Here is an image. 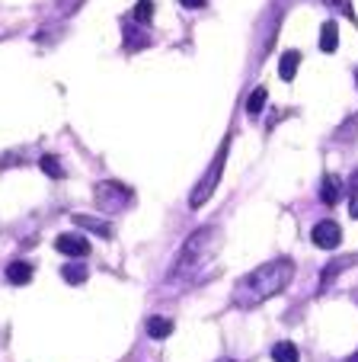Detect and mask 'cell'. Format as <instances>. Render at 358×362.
Listing matches in <instances>:
<instances>
[{
	"label": "cell",
	"mask_w": 358,
	"mask_h": 362,
	"mask_svg": "<svg viewBox=\"0 0 358 362\" xmlns=\"http://www.w3.org/2000/svg\"><path fill=\"white\" fill-rule=\"evenodd\" d=\"M131 23L148 29L150 23H154V0H138L135 10H131Z\"/></svg>",
	"instance_id": "14"
},
{
	"label": "cell",
	"mask_w": 358,
	"mask_h": 362,
	"mask_svg": "<svg viewBox=\"0 0 358 362\" xmlns=\"http://www.w3.org/2000/svg\"><path fill=\"white\" fill-rule=\"evenodd\" d=\"M230 141H234V138H230V135H224V141L217 144V154H215V158H211V164H208V170H205V177L198 180V183H196V189L189 192V209H202V205L208 202L211 196H215L217 183H221V177H224V164H227Z\"/></svg>",
	"instance_id": "3"
},
{
	"label": "cell",
	"mask_w": 358,
	"mask_h": 362,
	"mask_svg": "<svg viewBox=\"0 0 358 362\" xmlns=\"http://www.w3.org/2000/svg\"><path fill=\"white\" fill-rule=\"evenodd\" d=\"M217 362H234V359H217Z\"/></svg>",
	"instance_id": "27"
},
{
	"label": "cell",
	"mask_w": 358,
	"mask_h": 362,
	"mask_svg": "<svg viewBox=\"0 0 358 362\" xmlns=\"http://www.w3.org/2000/svg\"><path fill=\"white\" fill-rule=\"evenodd\" d=\"M349 362H358V353H355V356H352V359H349Z\"/></svg>",
	"instance_id": "26"
},
{
	"label": "cell",
	"mask_w": 358,
	"mask_h": 362,
	"mask_svg": "<svg viewBox=\"0 0 358 362\" xmlns=\"http://www.w3.org/2000/svg\"><path fill=\"white\" fill-rule=\"evenodd\" d=\"M323 4H326V7H333V10H339V13H345V20L358 23L355 10H352V0H323Z\"/></svg>",
	"instance_id": "20"
},
{
	"label": "cell",
	"mask_w": 358,
	"mask_h": 362,
	"mask_svg": "<svg viewBox=\"0 0 358 362\" xmlns=\"http://www.w3.org/2000/svg\"><path fill=\"white\" fill-rule=\"evenodd\" d=\"M336 48H339V26H336V20H326L320 26V52L333 55Z\"/></svg>",
	"instance_id": "11"
},
{
	"label": "cell",
	"mask_w": 358,
	"mask_h": 362,
	"mask_svg": "<svg viewBox=\"0 0 358 362\" xmlns=\"http://www.w3.org/2000/svg\"><path fill=\"white\" fill-rule=\"evenodd\" d=\"M272 359L275 362H301V356H297V346L291 340H282L272 346Z\"/></svg>",
	"instance_id": "17"
},
{
	"label": "cell",
	"mask_w": 358,
	"mask_h": 362,
	"mask_svg": "<svg viewBox=\"0 0 358 362\" xmlns=\"http://www.w3.org/2000/svg\"><path fill=\"white\" fill-rule=\"evenodd\" d=\"M71 221H74L77 228H83V231L100 234V238H112V228H109L102 218H93V215H71Z\"/></svg>",
	"instance_id": "10"
},
{
	"label": "cell",
	"mask_w": 358,
	"mask_h": 362,
	"mask_svg": "<svg viewBox=\"0 0 358 362\" xmlns=\"http://www.w3.org/2000/svg\"><path fill=\"white\" fill-rule=\"evenodd\" d=\"M7 282H10V286H29V282H32V263L13 260L7 267Z\"/></svg>",
	"instance_id": "9"
},
{
	"label": "cell",
	"mask_w": 358,
	"mask_h": 362,
	"mask_svg": "<svg viewBox=\"0 0 358 362\" xmlns=\"http://www.w3.org/2000/svg\"><path fill=\"white\" fill-rule=\"evenodd\" d=\"M355 132H358V116H352V119H345L342 129H336V141H349Z\"/></svg>",
	"instance_id": "21"
},
{
	"label": "cell",
	"mask_w": 358,
	"mask_h": 362,
	"mask_svg": "<svg viewBox=\"0 0 358 362\" xmlns=\"http://www.w3.org/2000/svg\"><path fill=\"white\" fill-rule=\"evenodd\" d=\"M179 4H183V7H189V10H202L208 0H179Z\"/></svg>",
	"instance_id": "23"
},
{
	"label": "cell",
	"mask_w": 358,
	"mask_h": 362,
	"mask_svg": "<svg viewBox=\"0 0 358 362\" xmlns=\"http://www.w3.org/2000/svg\"><path fill=\"white\" fill-rule=\"evenodd\" d=\"M349 189H352V196H358V170L349 177Z\"/></svg>",
	"instance_id": "24"
},
{
	"label": "cell",
	"mask_w": 358,
	"mask_h": 362,
	"mask_svg": "<svg viewBox=\"0 0 358 362\" xmlns=\"http://www.w3.org/2000/svg\"><path fill=\"white\" fill-rule=\"evenodd\" d=\"M54 250L64 253V257H74V260H83V257H90V240L77 231H64L54 238Z\"/></svg>",
	"instance_id": "5"
},
{
	"label": "cell",
	"mask_w": 358,
	"mask_h": 362,
	"mask_svg": "<svg viewBox=\"0 0 358 362\" xmlns=\"http://www.w3.org/2000/svg\"><path fill=\"white\" fill-rule=\"evenodd\" d=\"M355 83H358V74H355Z\"/></svg>",
	"instance_id": "28"
},
{
	"label": "cell",
	"mask_w": 358,
	"mask_h": 362,
	"mask_svg": "<svg viewBox=\"0 0 358 362\" xmlns=\"http://www.w3.org/2000/svg\"><path fill=\"white\" fill-rule=\"evenodd\" d=\"M265 96H269V93H265V87H256L250 96H246V116L256 119L259 112L265 110Z\"/></svg>",
	"instance_id": "18"
},
{
	"label": "cell",
	"mask_w": 358,
	"mask_h": 362,
	"mask_svg": "<svg viewBox=\"0 0 358 362\" xmlns=\"http://www.w3.org/2000/svg\"><path fill=\"white\" fill-rule=\"evenodd\" d=\"M349 215H352V218H358V196H352V202H349Z\"/></svg>",
	"instance_id": "25"
},
{
	"label": "cell",
	"mask_w": 358,
	"mask_h": 362,
	"mask_svg": "<svg viewBox=\"0 0 358 362\" xmlns=\"http://www.w3.org/2000/svg\"><path fill=\"white\" fill-rule=\"evenodd\" d=\"M217 247H221V228L208 225V228L192 231L189 238H186L179 257H176L173 269H169V279H186V276L198 273V269H202L205 263H208L211 257L217 253Z\"/></svg>",
	"instance_id": "2"
},
{
	"label": "cell",
	"mask_w": 358,
	"mask_h": 362,
	"mask_svg": "<svg viewBox=\"0 0 358 362\" xmlns=\"http://www.w3.org/2000/svg\"><path fill=\"white\" fill-rule=\"evenodd\" d=\"M125 48H129V52H141V48H148L150 45V35H148V29L144 26H138V23H125Z\"/></svg>",
	"instance_id": "8"
},
{
	"label": "cell",
	"mask_w": 358,
	"mask_h": 362,
	"mask_svg": "<svg viewBox=\"0 0 358 362\" xmlns=\"http://www.w3.org/2000/svg\"><path fill=\"white\" fill-rule=\"evenodd\" d=\"M297 64H301V52H285L282 55V62H278V77L282 81H294V74H297Z\"/></svg>",
	"instance_id": "13"
},
{
	"label": "cell",
	"mask_w": 358,
	"mask_h": 362,
	"mask_svg": "<svg viewBox=\"0 0 358 362\" xmlns=\"http://www.w3.org/2000/svg\"><path fill=\"white\" fill-rule=\"evenodd\" d=\"M80 4H83V0H61V13H74Z\"/></svg>",
	"instance_id": "22"
},
{
	"label": "cell",
	"mask_w": 358,
	"mask_h": 362,
	"mask_svg": "<svg viewBox=\"0 0 358 362\" xmlns=\"http://www.w3.org/2000/svg\"><path fill=\"white\" fill-rule=\"evenodd\" d=\"M311 240L320 247V250H336V247L342 244V228H339L336 221L323 218V221H317V225H314Z\"/></svg>",
	"instance_id": "6"
},
{
	"label": "cell",
	"mask_w": 358,
	"mask_h": 362,
	"mask_svg": "<svg viewBox=\"0 0 358 362\" xmlns=\"http://www.w3.org/2000/svg\"><path fill=\"white\" fill-rule=\"evenodd\" d=\"M294 279V260L291 257H278V260H269L263 267H256L253 273H246L244 279L237 282L234 292V305L237 308H253L263 305L265 298H275Z\"/></svg>",
	"instance_id": "1"
},
{
	"label": "cell",
	"mask_w": 358,
	"mask_h": 362,
	"mask_svg": "<svg viewBox=\"0 0 358 362\" xmlns=\"http://www.w3.org/2000/svg\"><path fill=\"white\" fill-rule=\"evenodd\" d=\"M173 327L176 324L169 317H148V337H154V340H167L173 334Z\"/></svg>",
	"instance_id": "16"
},
{
	"label": "cell",
	"mask_w": 358,
	"mask_h": 362,
	"mask_svg": "<svg viewBox=\"0 0 358 362\" xmlns=\"http://www.w3.org/2000/svg\"><path fill=\"white\" fill-rule=\"evenodd\" d=\"M355 263H358V257H355V253H349V257H336V260H333V263H326V267H323V273H320V292H326V288H330V282L336 279V276L342 273V269L355 267Z\"/></svg>",
	"instance_id": "7"
},
{
	"label": "cell",
	"mask_w": 358,
	"mask_h": 362,
	"mask_svg": "<svg viewBox=\"0 0 358 362\" xmlns=\"http://www.w3.org/2000/svg\"><path fill=\"white\" fill-rule=\"evenodd\" d=\"M93 196H96V205H100L102 212L119 215V212H125V209L131 205V196H135V192H131L125 183H115V180H102V183L93 186Z\"/></svg>",
	"instance_id": "4"
},
{
	"label": "cell",
	"mask_w": 358,
	"mask_h": 362,
	"mask_svg": "<svg viewBox=\"0 0 358 362\" xmlns=\"http://www.w3.org/2000/svg\"><path fill=\"white\" fill-rule=\"evenodd\" d=\"M61 276H64V282H68V286H83V282H87V267H80V263H68V267L61 269Z\"/></svg>",
	"instance_id": "19"
},
{
	"label": "cell",
	"mask_w": 358,
	"mask_h": 362,
	"mask_svg": "<svg viewBox=\"0 0 358 362\" xmlns=\"http://www.w3.org/2000/svg\"><path fill=\"white\" fill-rule=\"evenodd\" d=\"M342 199V183H339L333 173H326L323 183H320V202L323 205H336Z\"/></svg>",
	"instance_id": "12"
},
{
	"label": "cell",
	"mask_w": 358,
	"mask_h": 362,
	"mask_svg": "<svg viewBox=\"0 0 358 362\" xmlns=\"http://www.w3.org/2000/svg\"><path fill=\"white\" fill-rule=\"evenodd\" d=\"M39 167H42V173H45V177L64 180V164H61V158H58V154H42Z\"/></svg>",
	"instance_id": "15"
}]
</instances>
